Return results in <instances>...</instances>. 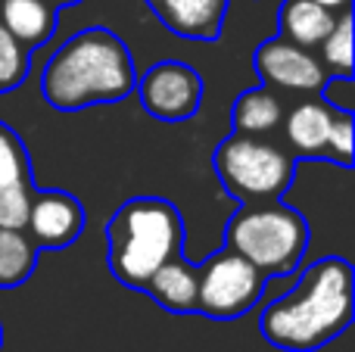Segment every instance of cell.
<instances>
[{
	"label": "cell",
	"mask_w": 355,
	"mask_h": 352,
	"mask_svg": "<svg viewBox=\"0 0 355 352\" xmlns=\"http://www.w3.org/2000/svg\"><path fill=\"white\" fill-rule=\"evenodd\" d=\"M31 50H25L10 31L0 25V94H10L28 78Z\"/></svg>",
	"instance_id": "cell-19"
},
{
	"label": "cell",
	"mask_w": 355,
	"mask_h": 352,
	"mask_svg": "<svg viewBox=\"0 0 355 352\" xmlns=\"http://www.w3.org/2000/svg\"><path fill=\"white\" fill-rule=\"evenodd\" d=\"M184 243L181 209L166 197L141 193L125 200L106 225V265L122 287L144 293L156 268L184 253Z\"/></svg>",
	"instance_id": "cell-3"
},
{
	"label": "cell",
	"mask_w": 355,
	"mask_h": 352,
	"mask_svg": "<svg viewBox=\"0 0 355 352\" xmlns=\"http://www.w3.org/2000/svg\"><path fill=\"white\" fill-rule=\"evenodd\" d=\"M334 22H337V12L315 0H284L277 6V35L306 50L318 47L334 28Z\"/></svg>",
	"instance_id": "cell-16"
},
{
	"label": "cell",
	"mask_w": 355,
	"mask_h": 352,
	"mask_svg": "<svg viewBox=\"0 0 355 352\" xmlns=\"http://www.w3.org/2000/svg\"><path fill=\"white\" fill-rule=\"evenodd\" d=\"M315 3L327 6V10H331V12H343V10H349V3H352V0H315Z\"/></svg>",
	"instance_id": "cell-22"
},
{
	"label": "cell",
	"mask_w": 355,
	"mask_h": 352,
	"mask_svg": "<svg viewBox=\"0 0 355 352\" xmlns=\"http://www.w3.org/2000/svg\"><path fill=\"white\" fill-rule=\"evenodd\" d=\"M312 243L309 218L281 200L240 203L225 225V247L243 256L265 278H290Z\"/></svg>",
	"instance_id": "cell-4"
},
{
	"label": "cell",
	"mask_w": 355,
	"mask_h": 352,
	"mask_svg": "<svg viewBox=\"0 0 355 352\" xmlns=\"http://www.w3.org/2000/svg\"><path fill=\"white\" fill-rule=\"evenodd\" d=\"M318 94L331 109H343V112L355 109V81H352V75H331Z\"/></svg>",
	"instance_id": "cell-21"
},
{
	"label": "cell",
	"mask_w": 355,
	"mask_h": 352,
	"mask_svg": "<svg viewBox=\"0 0 355 352\" xmlns=\"http://www.w3.org/2000/svg\"><path fill=\"white\" fill-rule=\"evenodd\" d=\"M231 0H147L162 25L187 41H215Z\"/></svg>",
	"instance_id": "cell-12"
},
{
	"label": "cell",
	"mask_w": 355,
	"mask_h": 352,
	"mask_svg": "<svg viewBox=\"0 0 355 352\" xmlns=\"http://www.w3.org/2000/svg\"><path fill=\"white\" fill-rule=\"evenodd\" d=\"M0 346H3V328H0Z\"/></svg>",
	"instance_id": "cell-24"
},
{
	"label": "cell",
	"mask_w": 355,
	"mask_h": 352,
	"mask_svg": "<svg viewBox=\"0 0 355 352\" xmlns=\"http://www.w3.org/2000/svg\"><path fill=\"white\" fill-rule=\"evenodd\" d=\"M0 25L25 50H41L60 25V10L47 0H0Z\"/></svg>",
	"instance_id": "cell-14"
},
{
	"label": "cell",
	"mask_w": 355,
	"mask_h": 352,
	"mask_svg": "<svg viewBox=\"0 0 355 352\" xmlns=\"http://www.w3.org/2000/svg\"><path fill=\"white\" fill-rule=\"evenodd\" d=\"M265 278L256 265L221 247L200 265V290H196V315L212 322H234L256 309L265 297Z\"/></svg>",
	"instance_id": "cell-6"
},
{
	"label": "cell",
	"mask_w": 355,
	"mask_h": 352,
	"mask_svg": "<svg viewBox=\"0 0 355 352\" xmlns=\"http://www.w3.org/2000/svg\"><path fill=\"white\" fill-rule=\"evenodd\" d=\"M35 193V166L12 125L0 122V228H25Z\"/></svg>",
	"instance_id": "cell-10"
},
{
	"label": "cell",
	"mask_w": 355,
	"mask_h": 352,
	"mask_svg": "<svg viewBox=\"0 0 355 352\" xmlns=\"http://www.w3.org/2000/svg\"><path fill=\"white\" fill-rule=\"evenodd\" d=\"M327 75H352V12H337V22L327 37L315 47Z\"/></svg>",
	"instance_id": "cell-18"
},
{
	"label": "cell",
	"mask_w": 355,
	"mask_h": 352,
	"mask_svg": "<svg viewBox=\"0 0 355 352\" xmlns=\"http://www.w3.org/2000/svg\"><path fill=\"white\" fill-rule=\"evenodd\" d=\"M47 3H53L56 10H62V6H78V3H85V0H47Z\"/></svg>",
	"instance_id": "cell-23"
},
{
	"label": "cell",
	"mask_w": 355,
	"mask_h": 352,
	"mask_svg": "<svg viewBox=\"0 0 355 352\" xmlns=\"http://www.w3.org/2000/svg\"><path fill=\"white\" fill-rule=\"evenodd\" d=\"M284 100L277 97V91L259 85V87H246L231 106V125L237 134H250V137H271L277 134L284 122Z\"/></svg>",
	"instance_id": "cell-15"
},
{
	"label": "cell",
	"mask_w": 355,
	"mask_h": 352,
	"mask_svg": "<svg viewBox=\"0 0 355 352\" xmlns=\"http://www.w3.org/2000/svg\"><path fill=\"white\" fill-rule=\"evenodd\" d=\"M135 94L147 116L159 122H187L200 112L206 87H202V75L190 62L162 60L137 75Z\"/></svg>",
	"instance_id": "cell-7"
},
{
	"label": "cell",
	"mask_w": 355,
	"mask_h": 352,
	"mask_svg": "<svg viewBox=\"0 0 355 352\" xmlns=\"http://www.w3.org/2000/svg\"><path fill=\"white\" fill-rule=\"evenodd\" d=\"M218 184L237 203H265L284 200L296 178V159L284 143L271 137H250L231 131L221 137L212 153Z\"/></svg>",
	"instance_id": "cell-5"
},
{
	"label": "cell",
	"mask_w": 355,
	"mask_h": 352,
	"mask_svg": "<svg viewBox=\"0 0 355 352\" xmlns=\"http://www.w3.org/2000/svg\"><path fill=\"white\" fill-rule=\"evenodd\" d=\"M331 118L334 109L318 100L315 94H309V100L284 109V122H281V134H284V147L293 153V159H327L331 150Z\"/></svg>",
	"instance_id": "cell-11"
},
{
	"label": "cell",
	"mask_w": 355,
	"mask_h": 352,
	"mask_svg": "<svg viewBox=\"0 0 355 352\" xmlns=\"http://www.w3.org/2000/svg\"><path fill=\"white\" fill-rule=\"evenodd\" d=\"M252 69L265 87L290 94H318L331 78L315 50L300 47L281 35L259 44L252 53Z\"/></svg>",
	"instance_id": "cell-8"
},
{
	"label": "cell",
	"mask_w": 355,
	"mask_h": 352,
	"mask_svg": "<svg viewBox=\"0 0 355 352\" xmlns=\"http://www.w3.org/2000/svg\"><path fill=\"white\" fill-rule=\"evenodd\" d=\"M41 249L25 228H0V290H16L37 272Z\"/></svg>",
	"instance_id": "cell-17"
},
{
	"label": "cell",
	"mask_w": 355,
	"mask_h": 352,
	"mask_svg": "<svg viewBox=\"0 0 355 352\" xmlns=\"http://www.w3.org/2000/svg\"><path fill=\"white\" fill-rule=\"evenodd\" d=\"M135 56L106 25H91L66 37L41 72V97L56 112L112 106L135 94Z\"/></svg>",
	"instance_id": "cell-2"
},
{
	"label": "cell",
	"mask_w": 355,
	"mask_h": 352,
	"mask_svg": "<svg viewBox=\"0 0 355 352\" xmlns=\"http://www.w3.org/2000/svg\"><path fill=\"white\" fill-rule=\"evenodd\" d=\"M355 318V272L343 256H324L271 299L259 315V334L281 352H318L346 334Z\"/></svg>",
	"instance_id": "cell-1"
},
{
	"label": "cell",
	"mask_w": 355,
	"mask_h": 352,
	"mask_svg": "<svg viewBox=\"0 0 355 352\" xmlns=\"http://www.w3.org/2000/svg\"><path fill=\"white\" fill-rule=\"evenodd\" d=\"M87 212L81 200L69 191H37L31 193L25 231L37 243V249H66L85 234Z\"/></svg>",
	"instance_id": "cell-9"
},
{
	"label": "cell",
	"mask_w": 355,
	"mask_h": 352,
	"mask_svg": "<svg viewBox=\"0 0 355 352\" xmlns=\"http://www.w3.org/2000/svg\"><path fill=\"white\" fill-rule=\"evenodd\" d=\"M352 131H355V116L343 109H334L331 118V141H327V162H337V166L349 168L352 166Z\"/></svg>",
	"instance_id": "cell-20"
},
{
	"label": "cell",
	"mask_w": 355,
	"mask_h": 352,
	"mask_svg": "<svg viewBox=\"0 0 355 352\" xmlns=\"http://www.w3.org/2000/svg\"><path fill=\"white\" fill-rule=\"evenodd\" d=\"M196 290H200V265H193L184 253L156 268L150 284L144 287V293L172 315H196Z\"/></svg>",
	"instance_id": "cell-13"
}]
</instances>
